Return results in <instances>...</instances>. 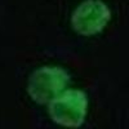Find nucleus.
I'll return each mask as SVG.
<instances>
[{
	"mask_svg": "<svg viewBox=\"0 0 129 129\" xmlns=\"http://www.w3.org/2000/svg\"><path fill=\"white\" fill-rule=\"evenodd\" d=\"M69 72L59 66H41L30 75L27 81L28 97L38 105H48L66 89Z\"/></svg>",
	"mask_w": 129,
	"mask_h": 129,
	"instance_id": "obj_2",
	"label": "nucleus"
},
{
	"mask_svg": "<svg viewBox=\"0 0 129 129\" xmlns=\"http://www.w3.org/2000/svg\"><path fill=\"white\" fill-rule=\"evenodd\" d=\"M111 19V10L102 0H84L71 14V27L81 36L98 35Z\"/></svg>",
	"mask_w": 129,
	"mask_h": 129,
	"instance_id": "obj_3",
	"label": "nucleus"
},
{
	"mask_svg": "<svg viewBox=\"0 0 129 129\" xmlns=\"http://www.w3.org/2000/svg\"><path fill=\"white\" fill-rule=\"evenodd\" d=\"M48 114L59 126L76 129L88 114V97L81 89H64L48 103Z\"/></svg>",
	"mask_w": 129,
	"mask_h": 129,
	"instance_id": "obj_1",
	"label": "nucleus"
}]
</instances>
